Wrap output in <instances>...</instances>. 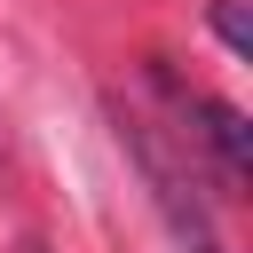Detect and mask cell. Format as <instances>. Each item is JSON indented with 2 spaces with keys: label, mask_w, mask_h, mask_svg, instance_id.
<instances>
[{
  "label": "cell",
  "mask_w": 253,
  "mask_h": 253,
  "mask_svg": "<svg viewBox=\"0 0 253 253\" xmlns=\"http://www.w3.org/2000/svg\"><path fill=\"white\" fill-rule=\"evenodd\" d=\"M111 119H119V142L142 166V182H150L174 245L182 253H221V229H213V206H206V166L190 158L182 126H166L150 103H126V95H111Z\"/></svg>",
  "instance_id": "6da1fadb"
},
{
  "label": "cell",
  "mask_w": 253,
  "mask_h": 253,
  "mask_svg": "<svg viewBox=\"0 0 253 253\" xmlns=\"http://www.w3.org/2000/svg\"><path fill=\"white\" fill-rule=\"evenodd\" d=\"M213 32H221V47H229V55H253V32H245L237 0H221V8H213Z\"/></svg>",
  "instance_id": "7a4b0ae2"
}]
</instances>
